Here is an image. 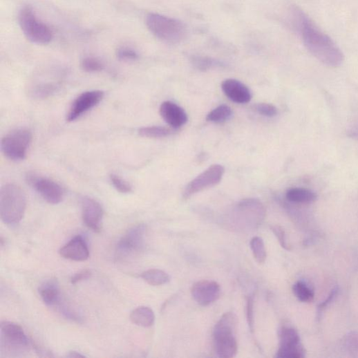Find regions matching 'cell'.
Here are the masks:
<instances>
[{
    "label": "cell",
    "instance_id": "cell-1",
    "mask_svg": "<svg viewBox=\"0 0 358 358\" xmlns=\"http://www.w3.org/2000/svg\"><path fill=\"white\" fill-rule=\"evenodd\" d=\"M294 24L300 32L308 51L323 64L337 68L344 61V55L335 42L305 14L301 10H292Z\"/></svg>",
    "mask_w": 358,
    "mask_h": 358
},
{
    "label": "cell",
    "instance_id": "cell-2",
    "mask_svg": "<svg viewBox=\"0 0 358 358\" xmlns=\"http://www.w3.org/2000/svg\"><path fill=\"white\" fill-rule=\"evenodd\" d=\"M27 206L23 190L13 184L6 185L0 191V216L7 225H14L23 219Z\"/></svg>",
    "mask_w": 358,
    "mask_h": 358
},
{
    "label": "cell",
    "instance_id": "cell-3",
    "mask_svg": "<svg viewBox=\"0 0 358 358\" xmlns=\"http://www.w3.org/2000/svg\"><path fill=\"white\" fill-rule=\"evenodd\" d=\"M146 25L156 38L167 44L180 43L188 35L187 27L183 22L156 13L147 16Z\"/></svg>",
    "mask_w": 358,
    "mask_h": 358
},
{
    "label": "cell",
    "instance_id": "cell-4",
    "mask_svg": "<svg viewBox=\"0 0 358 358\" xmlns=\"http://www.w3.org/2000/svg\"><path fill=\"white\" fill-rule=\"evenodd\" d=\"M237 319L234 314L227 312L216 324L213 337L215 351L220 357L236 356L238 345L235 337Z\"/></svg>",
    "mask_w": 358,
    "mask_h": 358
},
{
    "label": "cell",
    "instance_id": "cell-5",
    "mask_svg": "<svg viewBox=\"0 0 358 358\" xmlns=\"http://www.w3.org/2000/svg\"><path fill=\"white\" fill-rule=\"evenodd\" d=\"M0 351L1 356L21 357L29 352L30 341L23 329L11 321H2L0 325Z\"/></svg>",
    "mask_w": 358,
    "mask_h": 358
},
{
    "label": "cell",
    "instance_id": "cell-6",
    "mask_svg": "<svg viewBox=\"0 0 358 358\" xmlns=\"http://www.w3.org/2000/svg\"><path fill=\"white\" fill-rule=\"evenodd\" d=\"M18 22L26 39L33 44L46 45L53 39L52 30L38 19L30 6L23 7L20 10Z\"/></svg>",
    "mask_w": 358,
    "mask_h": 358
},
{
    "label": "cell",
    "instance_id": "cell-7",
    "mask_svg": "<svg viewBox=\"0 0 358 358\" xmlns=\"http://www.w3.org/2000/svg\"><path fill=\"white\" fill-rule=\"evenodd\" d=\"M32 140L30 130L19 129L6 135L1 142L3 154L13 161H21L26 158L27 153Z\"/></svg>",
    "mask_w": 358,
    "mask_h": 358
},
{
    "label": "cell",
    "instance_id": "cell-8",
    "mask_svg": "<svg viewBox=\"0 0 358 358\" xmlns=\"http://www.w3.org/2000/svg\"><path fill=\"white\" fill-rule=\"evenodd\" d=\"M305 353L299 333L292 328L283 327L279 331V347L276 357L303 358Z\"/></svg>",
    "mask_w": 358,
    "mask_h": 358
},
{
    "label": "cell",
    "instance_id": "cell-9",
    "mask_svg": "<svg viewBox=\"0 0 358 358\" xmlns=\"http://www.w3.org/2000/svg\"><path fill=\"white\" fill-rule=\"evenodd\" d=\"M224 173L225 168L222 165H211L187 186L183 194L184 198L187 200L198 193L218 185Z\"/></svg>",
    "mask_w": 358,
    "mask_h": 358
},
{
    "label": "cell",
    "instance_id": "cell-10",
    "mask_svg": "<svg viewBox=\"0 0 358 358\" xmlns=\"http://www.w3.org/2000/svg\"><path fill=\"white\" fill-rule=\"evenodd\" d=\"M27 182L49 204L57 205L64 198L63 188L50 178L30 173L27 176Z\"/></svg>",
    "mask_w": 358,
    "mask_h": 358
},
{
    "label": "cell",
    "instance_id": "cell-11",
    "mask_svg": "<svg viewBox=\"0 0 358 358\" xmlns=\"http://www.w3.org/2000/svg\"><path fill=\"white\" fill-rule=\"evenodd\" d=\"M146 227L137 225L129 229L118 242L116 252L119 256L125 257L141 252L145 244Z\"/></svg>",
    "mask_w": 358,
    "mask_h": 358
},
{
    "label": "cell",
    "instance_id": "cell-12",
    "mask_svg": "<svg viewBox=\"0 0 358 358\" xmlns=\"http://www.w3.org/2000/svg\"><path fill=\"white\" fill-rule=\"evenodd\" d=\"M102 91H86L79 95L72 104L67 115V121L73 122L81 116L96 106L104 98Z\"/></svg>",
    "mask_w": 358,
    "mask_h": 358
},
{
    "label": "cell",
    "instance_id": "cell-13",
    "mask_svg": "<svg viewBox=\"0 0 358 358\" xmlns=\"http://www.w3.org/2000/svg\"><path fill=\"white\" fill-rule=\"evenodd\" d=\"M220 286L214 281L202 280L191 288L194 300L200 306L207 307L216 302L220 296Z\"/></svg>",
    "mask_w": 358,
    "mask_h": 358
},
{
    "label": "cell",
    "instance_id": "cell-14",
    "mask_svg": "<svg viewBox=\"0 0 358 358\" xmlns=\"http://www.w3.org/2000/svg\"><path fill=\"white\" fill-rule=\"evenodd\" d=\"M236 214L241 220L247 222L252 227L261 224L265 216V210L261 202L255 199H247L238 203Z\"/></svg>",
    "mask_w": 358,
    "mask_h": 358
},
{
    "label": "cell",
    "instance_id": "cell-15",
    "mask_svg": "<svg viewBox=\"0 0 358 358\" xmlns=\"http://www.w3.org/2000/svg\"><path fill=\"white\" fill-rule=\"evenodd\" d=\"M82 218L85 225L95 232H100L104 211L102 205L95 200L84 197L82 200Z\"/></svg>",
    "mask_w": 358,
    "mask_h": 358
},
{
    "label": "cell",
    "instance_id": "cell-16",
    "mask_svg": "<svg viewBox=\"0 0 358 358\" xmlns=\"http://www.w3.org/2000/svg\"><path fill=\"white\" fill-rule=\"evenodd\" d=\"M160 113L164 121L173 129L182 127L189 120L188 114L185 109L170 101L162 103Z\"/></svg>",
    "mask_w": 358,
    "mask_h": 358
},
{
    "label": "cell",
    "instance_id": "cell-17",
    "mask_svg": "<svg viewBox=\"0 0 358 358\" xmlns=\"http://www.w3.org/2000/svg\"><path fill=\"white\" fill-rule=\"evenodd\" d=\"M59 254L66 259L83 262L89 258L90 252L85 238L77 235L66 245L59 252Z\"/></svg>",
    "mask_w": 358,
    "mask_h": 358
},
{
    "label": "cell",
    "instance_id": "cell-18",
    "mask_svg": "<svg viewBox=\"0 0 358 358\" xmlns=\"http://www.w3.org/2000/svg\"><path fill=\"white\" fill-rule=\"evenodd\" d=\"M224 94L232 102L238 104H246L252 99L250 89L243 83L236 79H228L221 85Z\"/></svg>",
    "mask_w": 358,
    "mask_h": 358
},
{
    "label": "cell",
    "instance_id": "cell-19",
    "mask_svg": "<svg viewBox=\"0 0 358 358\" xmlns=\"http://www.w3.org/2000/svg\"><path fill=\"white\" fill-rule=\"evenodd\" d=\"M43 302L48 306H55L61 301V292L57 281L49 279L44 281L39 288Z\"/></svg>",
    "mask_w": 358,
    "mask_h": 358
},
{
    "label": "cell",
    "instance_id": "cell-20",
    "mask_svg": "<svg viewBox=\"0 0 358 358\" xmlns=\"http://www.w3.org/2000/svg\"><path fill=\"white\" fill-rule=\"evenodd\" d=\"M286 200L293 204H309L317 200V195L313 191L301 188L289 189L285 194Z\"/></svg>",
    "mask_w": 358,
    "mask_h": 358
},
{
    "label": "cell",
    "instance_id": "cell-21",
    "mask_svg": "<svg viewBox=\"0 0 358 358\" xmlns=\"http://www.w3.org/2000/svg\"><path fill=\"white\" fill-rule=\"evenodd\" d=\"M155 314L153 311L148 307H140L133 311L131 314L132 322L143 328H150L155 323Z\"/></svg>",
    "mask_w": 358,
    "mask_h": 358
},
{
    "label": "cell",
    "instance_id": "cell-22",
    "mask_svg": "<svg viewBox=\"0 0 358 358\" xmlns=\"http://www.w3.org/2000/svg\"><path fill=\"white\" fill-rule=\"evenodd\" d=\"M141 277L148 284L153 286L162 285L170 281L169 274L158 269H151L145 271L142 274Z\"/></svg>",
    "mask_w": 358,
    "mask_h": 358
},
{
    "label": "cell",
    "instance_id": "cell-23",
    "mask_svg": "<svg viewBox=\"0 0 358 358\" xmlns=\"http://www.w3.org/2000/svg\"><path fill=\"white\" fill-rule=\"evenodd\" d=\"M292 291L297 299L303 303H310L314 299V290L305 281H296L293 285Z\"/></svg>",
    "mask_w": 358,
    "mask_h": 358
},
{
    "label": "cell",
    "instance_id": "cell-24",
    "mask_svg": "<svg viewBox=\"0 0 358 358\" xmlns=\"http://www.w3.org/2000/svg\"><path fill=\"white\" fill-rule=\"evenodd\" d=\"M191 62L195 68L202 72L223 66V64L217 59L206 56H192Z\"/></svg>",
    "mask_w": 358,
    "mask_h": 358
},
{
    "label": "cell",
    "instance_id": "cell-25",
    "mask_svg": "<svg viewBox=\"0 0 358 358\" xmlns=\"http://www.w3.org/2000/svg\"><path fill=\"white\" fill-rule=\"evenodd\" d=\"M232 115V109L227 105L222 104L208 113L207 121L215 124H223L228 121Z\"/></svg>",
    "mask_w": 358,
    "mask_h": 358
},
{
    "label": "cell",
    "instance_id": "cell-26",
    "mask_svg": "<svg viewBox=\"0 0 358 358\" xmlns=\"http://www.w3.org/2000/svg\"><path fill=\"white\" fill-rule=\"evenodd\" d=\"M250 245L256 262L259 264H263L267 259V252L263 238L260 236L254 237Z\"/></svg>",
    "mask_w": 358,
    "mask_h": 358
},
{
    "label": "cell",
    "instance_id": "cell-27",
    "mask_svg": "<svg viewBox=\"0 0 358 358\" xmlns=\"http://www.w3.org/2000/svg\"><path fill=\"white\" fill-rule=\"evenodd\" d=\"M139 134L144 138L158 139L170 135L171 131L161 126L144 127L139 130Z\"/></svg>",
    "mask_w": 358,
    "mask_h": 358
},
{
    "label": "cell",
    "instance_id": "cell-28",
    "mask_svg": "<svg viewBox=\"0 0 358 358\" xmlns=\"http://www.w3.org/2000/svg\"><path fill=\"white\" fill-rule=\"evenodd\" d=\"M81 66L84 71L88 73H99L104 68V65L100 59L92 56L84 57L82 61Z\"/></svg>",
    "mask_w": 358,
    "mask_h": 358
},
{
    "label": "cell",
    "instance_id": "cell-29",
    "mask_svg": "<svg viewBox=\"0 0 358 358\" xmlns=\"http://www.w3.org/2000/svg\"><path fill=\"white\" fill-rule=\"evenodd\" d=\"M58 88L59 86L57 84H41L35 86L32 93L37 98H46L55 93Z\"/></svg>",
    "mask_w": 358,
    "mask_h": 358
},
{
    "label": "cell",
    "instance_id": "cell-30",
    "mask_svg": "<svg viewBox=\"0 0 358 358\" xmlns=\"http://www.w3.org/2000/svg\"><path fill=\"white\" fill-rule=\"evenodd\" d=\"M346 350L353 357H358V332L348 333L343 341Z\"/></svg>",
    "mask_w": 358,
    "mask_h": 358
},
{
    "label": "cell",
    "instance_id": "cell-31",
    "mask_svg": "<svg viewBox=\"0 0 358 358\" xmlns=\"http://www.w3.org/2000/svg\"><path fill=\"white\" fill-rule=\"evenodd\" d=\"M110 180L113 187L122 194H130L133 191L132 186L124 180L122 177L112 173L110 176Z\"/></svg>",
    "mask_w": 358,
    "mask_h": 358
},
{
    "label": "cell",
    "instance_id": "cell-32",
    "mask_svg": "<svg viewBox=\"0 0 358 358\" xmlns=\"http://www.w3.org/2000/svg\"><path fill=\"white\" fill-rule=\"evenodd\" d=\"M115 54L117 57L123 62H135L139 58L138 53L129 46L119 47Z\"/></svg>",
    "mask_w": 358,
    "mask_h": 358
},
{
    "label": "cell",
    "instance_id": "cell-33",
    "mask_svg": "<svg viewBox=\"0 0 358 358\" xmlns=\"http://www.w3.org/2000/svg\"><path fill=\"white\" fill-rule=\"evenodd\" d=\"M254 109L261 115L272 117L278 113L277 108L271 104L260 103L254 106Z\"/></svg>",
    "mask_w": 358,
    "mask_h": 358
},
{
    "label": "cell",
    "instance_id": "cell-34",
    "mask_svg": "<svg viewBox=\"0 0 358 358\" xmlns=\"http://www.w3.org/2000/svg\"><path fill=\"white\" fill-rule=\"evenodd\" d=\"M247 318L250 331H254V296L249 295L247 300Z\"/></svg>",
    "mask_w": 358,
    "mask_h": 358
},
{
    "label": "cell",
    "instance_id": "cell-35",
    "mask_svg": "<svg viewBox=\"0 0 358 358\" xmlns=\"http://www.w3.org/2000/svg\"><path fill=\"white\" fill-rule=\"evenodd\" d=\"M271 229L272 230L273 233L275 234L276 238H278V241L281 245V246L286 249L289 250L290 247L287 242L286 238V234L284 231V229L279 225H274L271 227Z\"/></svg>",
    "mask_w": 358,
    "mask_h": 358
},
{
    "label": "cell",
    "instance_id": "cell-36",
    "mask_svg": "<svg viewBox=\"0 0 358 358\" xmlns=\"http://www.w3.org/2000/svg\"><path fill=\"white\" fill-rule=\"evenodd\" d=\"M57 305H59V312H61L66 318L81 323L82 318L76 312L73 311L71 308L66 305H62L61 303H59Z\"/></svg>",
    "mask_w": 358,
    "mask_h": 358
},
{
    "label": "cell",
    "instance_id": "cell-37",
    "mask_svg": "<svg viewBox=\"0 0 358 358\" xmlns=\"http://www.w3.org/2000/svg\"><path fill=\"white\" fill-rule=\"evenodd\" d=\"M91 276L92 272L90 270H82L73 276L71 283L73 284H77L81 281L88 279Z\"/></svg>",
    "mask_w": 358,
    "mask_h": 358
},
{
    "label": "cell",
    "instance_id": "cell-38",
    "mask_svg": "<svg viewBox=\"0 0 358 358\" xmlns=\"http://www.w3.org/2000/svg\"><path fill=\"white\" fill-rule=\"evenodd\" d=\"M339 292L338 287H335L332 291L330 295L328 296L326 301L322 303L319 305V311H323L326 308H327L334 300V298L337 295Z\"/></svg>",
    "mask_w": 358,
    "mask_h": 358
},
{
    "label": "cell",
    "instance_id": "cell-39",
    "mask_svg": "<svg viewBox=\"0 0 358 358\" xmlns=\"http://www.w3.org/2000/svg\"><path fill=\"white\" fill-rule=\"evenodd\" d=\"M349 136L358 140V124L350 130Z\"/></svg>",
    "mask_w": 358,
    "mask_h": 358
},
{
    "label": "cell",
    "instance_id": "cell-40",
    "mask_svg": "<svg viewBox=\"0 0 358 358\" xmlns=\"http://www.w3.org/2000/svg\"><path fill=\"white\" fill-rule=\"evenodd\" d=\"M86 356L84 355H82V353L77 352V351H70L67 354V357L70 358H79V357H85Z\"/></svg>",
    "mask_w": 358,
    "mask_h": 358
}]
</instances>
